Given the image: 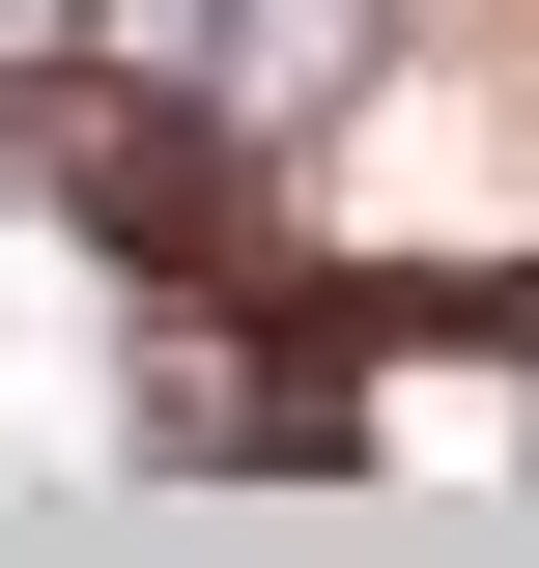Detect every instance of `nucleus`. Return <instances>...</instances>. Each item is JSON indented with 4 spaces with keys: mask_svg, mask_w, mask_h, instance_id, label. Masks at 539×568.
<instances>
[{
    "mask_svg": "<svg viewBox=\"0 0 539 568\" xmlns=\"http://www.w3.org/2000/svg\"><path fill=\"white\" fill-rule=\"evenodd\" d=\"M29 29H85V0H0V58H29Z\"/></svg>",
    "mask_w": 539,
    "mask_h": 568,
    "instance_id": "1",
    "label": "nucleus"
}]
</instances>
